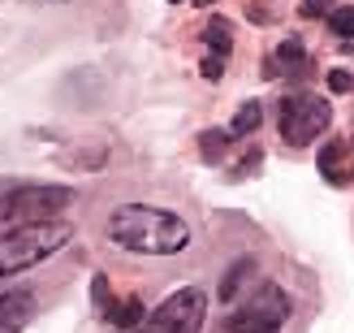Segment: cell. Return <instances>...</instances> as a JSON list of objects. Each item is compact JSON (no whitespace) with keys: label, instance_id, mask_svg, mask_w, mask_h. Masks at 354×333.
<instances>
[{"label":"cell","instance_id":"obj_14","mask_svg":"<svg viewBox=\"0 0 354 333\" xmlns=\"http://www.w3.org/2000/svg\"><path fill=\"white\" fill-rule=\"evenodd\" d=\"M251 273H255V269H251V260H238V264L225 273V282H221V299L234 303L238 294H242V286H238V282H242V277H251Z\"/></svg>","mask_w":354,"mask_h":333},{"label":"cell","instance_id":"obj_13","mask_svg":"<svg viewBox=\"0 0 354 333\" xmlns=\"http://www.w3.org/2000/svg\"><path fill=\"white\" fill-rule=\"evenodd\" d=\"M328 30L337 35V39H354V5H333V13H328Z\"/></svg>","mask_w":354,"mask_h":333},{"label":"cell","instance_id":"obj_7","mask_svg":"<svg viewBox=\"0 0 354 333\" xmlns=\"http://www.w3.org/2000/svg\"><path fill=\"white\" fill-rule=\"evenodd\" d=\"M203 44H207V57H203V78L207 82H221L225 65H229V52H234V26L225 17H212L207 30H203Z\"/></svg>","mask_w":354,"mask_h":333},{"label":"cell","instance_id":"obj_17","mask_svg":"<svg viewBox=\"0 0 354 333\" xmlns=\"http://www.w3.org/2000/svg\"><path fill=\"white\" fill-rule=\"evenodd\" d=\"M328 87H333V91H354V74H350V69H333Z\"/></svg>","mask_w":354,"mask_h":333},{"label":"cell","instance_id":"obj_10","mask_svg":"<svg viewBox=\"0 0 354 333\" xmlns=\"http://www.w3.org/2000/svg\"><path fill=\"white\" fill-rule=\"evenodd\" d=\"M272 65L281 69V78H298L307 69V48H303V39H281Z\"/></svg>","mask_w":354,"mask_h":333},{"label":"cell","instance_id":"obj_12","mask_svg":"<svg viewBox=\"0 0 354 333\" xmlns=\"http://www.w3.org/2000/svg\"><path fill=\"white\" fill-rule=\"evenodd\" d=\"M259 121H263V104H259V100H246L242 109H238V117L229 121V138H234V143H242V138L259 126Z\"/></svg>","mask_w":354,"mask_h":333},{"label":"cell","instance_id":"obj_6","mask_svg":"<svg viewBox=\"0 0 354 333\" xmlns=\"http://www.w3.org/2000/svg\"><path fill=\"white\" fill-rule=\"evenodd\" d=\"M328 126H333V109H328V100L315 96V91H294V96L281 100V109H277V130L290 147L315 143Z\"/></svg>","mask_w":354,"mask_h":333},{"label":"cell","instance_id":"obj_3","mask_svg":"<svg viewBox=\"0 0 354 333\" xmlns=\"http://www.w3.org/2000/svg\"><path fill=\"white\" fill-rule=\"evenodd\" d=\"M74 204V186L61 182H0V225H22V221H52Z\"/></svg>","mask_w":354,"mask_h":333},{"label":"cell","instance_id":"obj_2","mask_svg":"<svg viewBox=\"0 0 354 333\" xmlns=\"http://www.w3.org/2000/svg\"><path fill=\"white\" fill-rule=\"evenodd\" d=\"M69 242H74V225L65 217L52 221H22L13 230L0 234V282H9L17 273H30L48 264L52 255H61Z\"/></svg>","mask_w":354,"mask_h":333},{"label":"cell","instance_id":"obj_1","mask_svg":"<svg viewBox=\"0 0 354 333\" xmlns=\"http://www.w3.org/2000/svg\"><path fill=\"white\" fill-rule=\"evenodd\" d=\"M109 242L134 255H177L190 242V225L156 204H121L109 217Z\"/></svg>","mask_w":354,"mask_h":333},{"label":"cell","instance_id":"obj_18","mask_svg":"<svg viewBox=\"0 0 354 333\" xmlns=\"http://www.w3.org/2000/svg\"><path fill=\"white\" fill-rule=\"evenodd\" d=\"M194 5H199V9H207V5H216V0H194Z\"/></svg>","mask_w":354,"mask_h":333},{"label":"cell","instance_id":"obj_11","mask_svg":"<svg viewBox=\"0 0 354 333\" xmlns=\"http://www.w3.org/2000/svg\"><path fill=\"white\" fill-rule=\"evenodd\" d=\"M104 316H109V325H117V329H134L147 312H143V303H138V299H113V294H109Z\"/></svg>","mask_w":354,"mask_h":333},{"label":"cell","instance_id":"obj_19","mask_svg":"<svg viewBox=\"0 0 354 333\" xmlns=\"http://www.w3.org/2000/svg\"><path fill=\"white\" fill-rule=\"evenodd\" d=\"M169 5H182V0H169Z\"/></svg>","mask_w":354,"mask_h":333},{"label":"cell","instance_id":"obj_9","mask_svg":"<svg viewBox=\"0 0 354 333\" xmlns=\"http://www.w3.org/2000/svg\"><path fill=\"white\" fill-rule=\"evenodd\" d=\"M30 312H35V299H30V294L5 290V294H0V333H22L26 321H30Z\"/></svg>","mask_w":354,"mask_h":333},{"label":"cell","instance_id":"obj_4","mask_svg":"<svg viewBox=\"0 0 354 333\" xmlns=\"http://www.w3.org/2000/svg\"><path fill=\"white\" fill-rule=\"evenodd\" d=\"M286 321H290V294L263 277V282H255L234 307H229L225 329L229 333H281Z\"/></svg>","mask_w":354,"mask_h":333},{"label":"cell","instance_id":"obj_8","mask_svg":"<svg viewBox=\"0 0 354 333\" xmlns=\"http://www.w3.org/2000/svg\"><path fill=\"white\" fill-rule=\"evenodd\" d=\"M315 165H320L324 182L333 186H350L354 182V138H328L315 156Z\"/></svg>","mask_w":354,"mask_h":333},{"label":"cell","instance_id":"obj_16","mask_svg":"<svg viewBox=\"0 0 354 333\" xmlns=\"http://www.w3.org/2000/svg\"><path fill=\"white\" fill-rule=\"evenodd\" d=\"M333 5H337V0H303V5H298V13H303L307 22H328Z\"/></svg>","mask_w":354,"mask_h":333},{"label":"cell","instance_id":"obj_15","mask_svg":"<svg viewBox=\"0 0 354 333\" xmlns=\"http://www.w3.org/2000/svg\"><path fill=\"white\" fill-rule=\"evenodd\" d=\"M199 143H203V161H221V156H225V143H234V138H229V130H207Z\"/></svg>","mask_w":354,"mask_h":333},{"label":"cell","instance_id":"obj_5","mask_svg":"<svg viewBox=\"0 0 354 333\" xmlns=\"http://www.w3.org/2000/svg\"><path fill=\"white\" fill-rule=\"evenodd\" d=\"M203 321H207V290L182 286L160 307H151L130 333H203Z\"/></svg>","mask_w":354,"mask_h":333}]
</instances>
